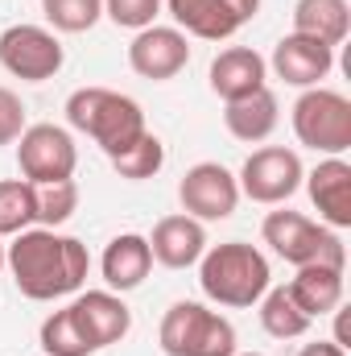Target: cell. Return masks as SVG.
<instances>
[{
    "instance_id": "obj_15",
    "label": "cell",
    "mask_w": 351,
    "mask_h": 356,
    "mask_svg": "<svg viewBox=\"0 0 351 356\" xmlns=\"http://www.w3.org/2000/svg\"><path fill=\"white\" fill-rule=\"evenodd\" d=\"M306 191L327 228H351V166L343 158H323L306 175Z\"/></svg>"
},
{
    "instance_id": "obj_3",
    "label": "cell",
    "mask_w": 351,
    "mask_h": 356,
    "mask_svg": "<svg viewBox=\"0 0 351 356\" xmlns=\"http://www.w3.org/2000/svg\"><path fill=\"white\" fill-rule=\"evenodd\" d=\"M198 286L219 307H257L261 294L273 286V273L257 245L228 241L198 257Z\"/></svg>"
},
{
    "instance_id": "obj_32",
    "label": "cell",
    "mask_w": 351,
    "mask_h": 356,
    "mask_svg": "<svg viewBox=\"0 0 351 356\" xmlns=\"http://www.w3.org/2000/svg\"><path fill=\"white\" fill-rule=\"evenodd\" d=\"M236 356H261V353H236Z\"/></svg>"
},
{
    "instance_id": "obj_16",
    "label": "cell",
    "mask_w": 351,
    "mask_h": 356,
    "mask_svg": "<svg viewBox=\"0 0 351 356\" xmlns=\"http://www.w3.org/2000/svg\"><path fill=\"white\" fill-rule=\"evenodd\" d=\"M145 241H149L153 261H162L166 269H190L198 266V257L207 253V228L194 216H186V211L157 220L153 236H145Z\"/></svg>"
},
{
    "instance_id": "obj_23",
    "label": "cell",
    "mask_w": 351,
    "mask_h": 356,
    "mask_svg": "<svg viewBox=\"0 0 351 356\" xmlns=\"http://www.w3.org/2000/svg\"><path fill=\"white\" fill-rule=\"evenodd\" d=\"M37 224V186L25 178H0V236H17Z\"/></svg>"
},
{
    "instance_id": "obj_2",
    "label": "cell",
    "mask_w": 351,
    "mask_h": 356,
    "mask_svg": "<svg viewBox=\"0 0 351 356\" xmlns=\"http://www.w3.org/2000/svg\"><path fill=\"white\" fill-rule=\"evenodd\" d=\"M67 120L71 129L87 133L91 141L108 154L120 158L128 145H137L149 129H145V112L132 95H120L112 88H79L67 99Z\"/></svg>"
},
{
    "instance_id": "obj_6",
    "label": "cell",
    "mask_w": 351,
    "mask_h": 356,
    "mask_svg": "<svg viewBox=\"0 0 351 356\" xmlns=\"http://www.w3.org/2000/svg\"><path fill=\"white\" fill-rule=\"evenodd\" d=\"M293 133L306 149L343 158L351 149V99L331 88H306L293 104Z\"/></svg>"
},
{
    "instance_id": "obj_25",
    "label": "cell",
    "mask_w": 351,
    "mask_h": 356,
    "mask_svg": "<svg viewBox=\"0 0 351 356\" xmlns=\"http://www.w3.org/2000/svg\"><path fill=\"white\" fill-rule=\"evenodd\" d=\"M112 166H116V175H120V178L145 182V178H153L162 166H166V145H162V137H157V133H145L137 145H128L120 158H112Z\"/></svg>"
},
{
    "instance_id": "obj_18",
    "label": "cell",
    "mask_w": 351,
    "mask_h": 356,
    "mask_svg": "<svg viewBox=\"0 0 351 356\" xmlns=\"http://www.w3.org/2000/svg\"><path fill=\"white\" fill-rule=\"evenodd\" d=\"M99 269H103V282H108V290H116V294H124V290H137V286L149 277V269H153L149 241H145L141 232H120V236H116V241L103 249Z\"/></svg>"
},
{
    "instance_id": "obj_21",
    "label": "cell",
    "mask_w": 351,
    "mask_h": 356,
    "mask_svg": "<svg viewBox=\"0 0 351 356\" xmlns=\"http://www.w3.org/2000/svg\"><path fill=\"white\" fill-rule=\"evenodd\" d=\"M351 29V4L348 0H298L293 4V33H306L323 46H339Z\"/></svg>"
},
{
    "instance_id": "obj_31",
    "label": "cell",
    "mask_w": 351,
    "mask_h": 356,
    "mask_svg": "<svg viewBox=\"0 0 351 356\" xmlns=\"http://www.w3.org/2000/svg\"><path fill=\"white\" fill-rule=\"evenodd\" d=\"M0 269H4V245H0Z\"/></svg>"
},
{
    "instance_id": "obj_7",
    "label": "cell",
    "mask_w": 351,
    "mask_h": 356,
    "mask_svg": "<svg viewBox=\"0 0 351 356\" xmlns=\"http://www.w3.org/2000/svg\"><path fill=\"white\" fill-rule=\"evenodd\" d=\"M17 141H21L17 145V166H21V178L25 182L46 186V182L75 178L79 145H75V137L62 124H29Z\"/></svg>"
},
{
    "instance_id": "obj_29",
    "label": "cell",
    "mask_w": 351,
    "mask_h": 356,
    "mask_svg": "<svg viewBox=\"0 0 351 356\" xmlns=\"http://www.w3.org/2000/svg\"><path fill=\"white\" fill-rule=\"evenodd\" d=\"M25 129H29V124H25V104H21V95L8 91V88H0V145H12Z\"/></svg>"
},
{
    "instance_id": "obj_20",
    "label": "cell",
    "mask_w": 351,
    "mask_h": 356,
    "mask_svg": "<svg viewBox=\"0 0 351 356\" xmlns=\"http://www.w3.org/2000/svg\"><path fill=\"white\" fill-rule=\"evenodd\" d=\"M289 294H293V302H298L310 319L331 315L335 307H343V269L298 266V277L289 282Z\"/></svg>"
},
{
    "instance_id": "obj_27",
    "label": "cell",
    "mask_w": 351,
    "mask_h": 356,
    "mask_svg": "<svg viewBox=\"0 0 351 356\" xmlns=\"http://www.w3.org/2000/svg\"><path fill=\"white\" fill-rule=\"evenodd\" d=\"M42 13L58 33H87L103 17V0H42Z\"/></svg>"
},
{
    "instance_id": "obj_13",
    "label": "cell",
    "mask_w": 351,
    "mask_h": 356,
    "mask_svg": "<svg viewBox=\"0 0 351 356\" xmlns=\"http://www.w3.org/2000/svg\"><path fill=\"white\" fill-rule=\"evenodd\" d=\"M71 315L83 332V340L91 344V353L120 344L132 332V311L124 307V298L116 290H87L71 302Z\"/></svg>"
},
{
    "instance_id": "obj_24",
    "label": "cell",
    "mask_w": 351,
    "mask_h": 356,
    "mask_svg": "<svg viewBox=\"0 0 351 356\" xmlns=\"http://www.w3.org/2000/svg\"><path fill=\"white\" fill-rule=\"evenodd\" d=\"M37 340H42L46 356H91V344L83 340V332H79V323H75L71 307L54 311V315L42 323Z\"/></svg>"
},
{
    "instance_id": "obj_26",
    "label": "cell",
    "mask_w": 351,
    "mask_h": 356,
    "mask_svg": "<svg viewBox=\"0 0 351 356\" xmlns=\"http://www.w3.org/2000/svg\"><path fill=\"white\" fill-rule=\"evenodd\" d=\"M75 211H79V186H75V178L37 186V224L42 228H62Z\"/></svg>"
},
{
    "instance_id": "obj_4",
    "label": "cell",
    "mask_w": 351,
    "mask_h": 356,
    "mask_svg": "<svg viewBox=\"0 0 351 356\" xmlns=\"http://www.w3.org/2000/svg\"><path fill=\"white\" fill-rule=\"evenodd\" d=\"M261 236L289 266H348V249H343L339 232L302 211H268L261 224Z\"/></svg>"
},
{
    "instance_id": "obj_14",
    "label": "cell",
    "mask_w": 351,
    "mask_h": 356,
    "mask_svg": "<svg viewBox=\"0 0 351 356\" xmlns=\"http://www.w3.org/2000/svg\"><path fill=\"white\" fill-rule=\"evenodd\" d=\"M331 67H335V50L306 33H285L273 46V75L285 79L289 88H323Z\"/></svg>"
},
{
    "instance_id": "obj_12",
    "label": "cell",
    "mask_w": 351,
    "mask_h": 356,
    "mask_svg": "<svg viewBox=\"0 0 351 356\" xmlns=\"http://www.w3.org/2000/svg\"><path fill=\"white\" fill-rule=\"evenodd\" d=\"M190 63V42L186 33L174 25H149V29H137L132 46H128V67L141 75V79H153V83H166L186 71Z\"/></svg>"
},
{
    "instance_id": "obj_8",
    "label": "cell",
    "mask_w": 351,
    "mask_h": 356,
    "mask_svg": "<svg viewBox=\"0 0 351 356\" xmlns=\"http://www.w3.org/2000/svg\"><path fill=\"white\" fill-rule=\"evenodd\" d=\"M67 54L62 42L54 38V29L42 25H8L0 33V67L25 83H46L62 71Z\"/></svg>"
},
{
    "instance_id": "obj_9",
    "label": "cell",
    "mask_w": 351,
    "mask_h": 356,
    "mask_svg": "<svg viewBox=\"0 0 351 356\" xmlns=\"http://www.w3.org/2000/svg\"><path fill=\"white\" fill-rule=\"evenodd\" d=\"M302 158L293 154V149H285V145H264L257 154H248V162L240 166V195H248L252 203H264V207H273V203H285V199H293L298 195V186H302Z\"/></svg>"
},
{
    "instance_id": "obj_17",
    "label": "cell",
    "mask_w": 351,
    "mask_h": 356,
    "mask_svg": "<svg viewBox=\"0 0 351 356\" xmlns=\"http://www.w3.org/2000/svg\"><path fill=\"white\" fill-rule=\"evenodd\" d=\"M264 79H268V63H264L252 46H228V50H219L215 63H211V91H215L223 104L261 91Z\"/></svg>"
},
{
    "instance_id": "obj_28",
    "label": "cell",
    "mask_w": 351,
    "mask_h": 356,
    "mask_svg": "<svg viewBox=\"0 0 351 356\" xmlns=\"http://www.w3.org/2000/svg\"><path fill=\"white\" fill-rule=\"evenodd\" d=\"M103 13L120 29H149L153 17L162 13V0H103Z\"/></svg>"
},
{
    "instance_id": "obj_11",
    "label": "cell",
    "mask_w": 351,
    "mask_h": 356,
    "mask_svg": "<svg viewBox=\"0 0 351 356\" xmlns=\"http://www.w3.org/2000/svg\"><path fill=\"white\" fill-rule=\"evenodd\" d=\"M178 29L203 38V42H228L240 25H248L261 8V0H166Z\"/></svg>"
},
{
    "instance_id": "obj_10",
    "label": "cell",
    "mask_w": 351,
    "mask_h": 356,
    "mask_svg": "<svg viewBox=\"0 0 351 356\" xmlns=\"http://www.w3.org/2000/svg\"><path fill=\"white\" fill-rule=\"evenodd\" d=\"M178 199H182V211L194 216L198 224L228 220L240 207V182H236V175L228 166H219V162H198V166H190L182 175Z\"/></svg>"
},
{
    "instance_id": "obj_22",
    "label": "cell",
    "mask_w": 351,
    "mask_h": 356,
    "mask_svg": "<svg viewBox=\"0 0 351 356\" xmlns=\"http://www.w3.org/2000/svg\"><path fill=\"white\" fill-rule=\"evenodd\" d=\"M310 315L293 302L289 286H268L261 294V327L273 336V340H298L310 332Z\"/></svg>"
},
{
    "instance_id": "obj_30",
    "label": "cell",
    "mask_w": 351,
    "mask_h": 356,
    "mask_svg": "<svg viewBox=\"0 0 351 356\" xmlns=\"http://www.w3.org/2000/svg\"><path fill=\"white\" fill-rule=\"evenodd\" d=\"M298 356H348V348H339L335 340H318V344H306Z\"/></svg>"
},
{
    "instance_id": "obj_19",
    "label": "cell",
    "mask_w": 351,
    "mask_h": 356,
    "mask_svg": "<svg viewBox=\"0 0 351 356\" xmlns=\"http://www.w3.org/2000/svg\"><path fill=\"white\" fill-rule=\"evenodd\" d=\"M277 120H281V104H277V95L268 88L252 91V95H244V99H232V104L223 108L228 133H232L236 141H248V145L264 141V137L277 129Z\"/></svg>"
},
{
    "instance_id": "obj_1",
    "label": "cell",
    "mask_w": 351,
    "mask_h": 356,
    "mask_svg": "<svg viewBox=\"0 0 351 356\" xmlns=\"http://www.w3.org/2000/svg\"><path fill=\"white\" fill-rule=\"evenodd\" d=\"M4 266L25 298L54 302L87 282L91 257L79 236H62L58 228H25L4 249Z\"/></svg>"
},
{
    "instance_id": "obj_5",
    "label": "cell",
    "mask_w": 351,
    "mask_h": 356,
    "mask_svg": "<svg viewBox=\"0 0 351 356\" xmlns=\"http://www.w3.org/2000/svg\"><path fill=\"white\" fill-rule=\"evenodd\" d=\"M162 353L166 356H236V327L219 311L182 298L162 319Z\"/></svg>"
}]
</instances>
